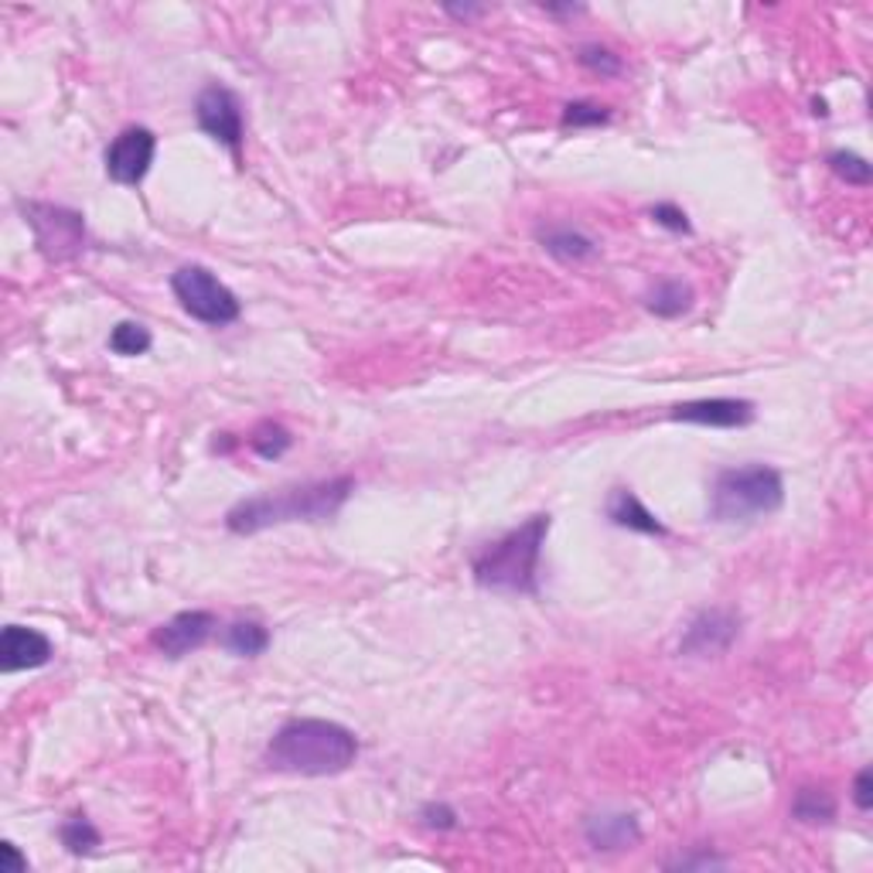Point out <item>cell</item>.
Segmentation results:
<instances>
[{
	"instance_id": "cell-15",
	"label": "cell",
	"mask_w": 873,
	"mask_h": 873,
	"mask_svg": "<svg viewBox=\"0 0 873 873\" xmlns=\"http://www.w3.org/2000/svg\"><path fill=\"white\" fill-rule=\"evenodd\" d=\"M539 246L553 256V260H560L567 266L574 263H587L593 260L601 250L598 243L590 240V235H583L580 229H570V225H549L539 232Z\"/></svg>"
},
{
	"instance_id": "cell-20",
	"label": "cell",
	"mask_w": 873,
	"mask_h": 873,
	"mask_svg": "<svg viewBox=\"0 0 873 873\" xmlns=\"http://www.w3.org/2000/svg\"><path fill=\"white\" fill-rule=\"evenodd\" d=\"M291 444H294L291 430H287V427H281V423H273V420H263V423H260V427L250 433V448H253L260 457H266V461H273V457L287 454V451H291Z\"/></svg>"
},
{
	"instance_id": "cell-5",
	"label": "cell",
	"mask_w": 873,
	"mask_h": 873,
	"mask_svg": "<svg viewBox=\"0 0 873 873\" xmlns=\"http://www.w3.org/2000/svg\"><path fill=\"white\" fill-rule=\"evenodd\" d=\"M171 291L181 304V311L194 322H202L209 328H225L232 322H240V297H235L219 276L198 263H188L175 270L171 276Z\"/></svg>"
},
{
	"instance_id": "cell-22",
	"label": "cell",
	"mask_w": 873,
	"mask_h": 873,
	"mask_svg": "<svg viewBox=\"0 0 873 873\" xmlns=\"http://www.w3.org/2000/svg\"><path fill=\"white\" fill-rule=\"evenodd\" d=\"M825 165L832 168V175L843 178L846 185H856V188H866L873 181V168L866 157L853 154V150H832L825 157Z\"/></svg>"
},
{
	"instance_id": "cell-1",
	"label": "cell",
	"mask_w": 873,
	"mask_h": 873,
	"mask_svg": "<svg viewBox=\"0 0 873 873\" xmlns=\"http://www.w3.org/2000/svg\"><path fill=\"white\" fill-rule=\"evenodd\" d=\"M359 758V737L348 727L322 717L287 721L263 750V765L276 775L332 778L341 775Z\"/></svg>"
},
{
	"instance_id": "cell-2",
	"label": "cell",
	"mask_w": 873,
	"mask_h": 873,
	"mask_svg": "<svg viewBox=\"0 0 873 873\" xmlns=\"http://www.w3.org/2000/svg\"><path fill=\"white\" fill-rule=\"evenodd\" d=\"M351 492H355V478L338 474V478H322L297 488L243 498L225 512V529L235 536H253L284 523H328L341 512Z\"/></svg>"
},
{
	"instance_id": "cell-18",
	"label": "cell",
	"mask_w": 873,
	"mask_h": 873,
	"mask_svg": "<svg viewBox=\"0 0 873 873\" xmlns=\"http://www.w3.org/2000/svg\"><path fill=\"white\" fill-rule=\"evenodd\" d=\"M791 819L806 822V825H825L837 819V799L829 796L825 788H799L796 799H791Z\"/></svg>"
},
{
	"instance_id": "cell-31",
	"label": "cell",
	"mask_w": 873,
	"mask_h": 873,
	"mask_svg": "<svg viewBox=\"0 0 873 873\" xmlns=\"http://www.w3.org/2000/svg\"><path fill=\"white\" fill-rule=\"evenodd\" d=\"M454 18H474V14H485V8H448Z\"/></svg>"
},
{
	"instance_id": "cell-26",
	"label": "cell",
	"mask_w": 873,
	"mask_h": 873,
	"mask_svg": "<svg viewBox=\"0 0 873 873\" xmlns=\"http://www.w3.org/2000/svg\"><path fill=\"white\" fill-rule=\"evenodd\" d=\"M420 819H423L427 829H436V832H448V829L457 825V812H454L451 806H444V802H430V806H423V809H420Z\"/></svg>"
},
{
	"instance_id": "cell-12",
	"label": "cell",
	"mask_w": 873,
	"mask_h": 873,
	"mask_svg": "<svg viewBox=\"0 0 873 873\" xmlns=\"http://www.w3.org/2000/svg\"><path fill=\"white\" fill-rule=\"evenodd\" d=\"M672 420L696 423V427H747L754 420V403L747 400H727V396H713V400H693L672 407Z\"/></svg>"
},
{
	"instance_id": "cell-9",
	"label": "cell",
	"mask_w": 873,
	"mask_h": 873,
	"mask_svg": "<svg viewBox=\"0 0 873 873\" xmlns=\"http://www.w3.org/2000/svg\"><path fill=\"white\" fill-rule=\"evenodd\" d=\"M740 634V614L730 608H706L700 611L680 639V652L690 659H713L724 655Z\"/></svg>"
},
{
	"instance_id": "cell-28",
	"label": "cell",
	"mask_w": 873,
	"mask_h": 873,
	"mask_svg": "<svg viewBox=\"0 0 873 873\" xmlns=\"http://www.w3.org/2000/svg\"><path fill=\"white\" fill-rule=\"evenodd\" d=\"M0 870H8V873H24V870H28V856H24L14 843H0Z\"/></svg>"
},
{
	"instance_id": "cell-23",
	"label": "cell",
	"mask_w": 873,
	"mask_h": 873,
	"mask_svg": "<svg viewBox=\"0 0 873 873\" xmlns=\"http://www.w3.org/2000/svg\"><path fill=\"white\" fill-rule=\"evenodd\" d=\"M560 124H564L567 130L604 127V124H611V109L601 106V103H590V99H577V103H567V106H564Z\"/></svg>"
},
{
	"instance_id": "cell-16",
	"label": "cell",
	"mask_w": 873,
	"mask_h": 873,
	"mask_svg": "<svg viewBox=\"0 0 873 873\" xmlns=\"http://www.w3.org/2000/svg\"><path fill=\"white\" fill-rule=\"evenodd\" d=\"M219 642L225 652L240 655V659H256L270 649V631L260 621H232L222 628Z\"/></svg>"
},
{
	"instance_id": "cell-19",
	"label": "cell",
	"mask_w": 873,
	"mask_h": 873,
	"mask_svg": "<svg viewBox=\"0 0 873 873\" xmlns=\"http://www.w3.org/2000/svg\"><path fill=\"white\" fill-rule=\"evenodd\" d=\"M59 840H62V846H65L72 856H90V853L103 843L99 829H96L86 816H72V819H65L62 829H59Z\"/></svg>"
},
{
	"instance_id": "cell-21",
	"label": "cell",
	"mask_w": 873,
	"mask_h": 873,
	"mask_svg": "<svg viewBox=\"0 0 873 873\" xmlns=\"http://www.w3.org/2000/svg\"><path fill=\"white\" fill-rule=\"evenodd\" d=\"M154 345V335L137 325V322H120L109 332V351L124 355V359H134V355H144Z\"/></svg>"
},
{
	"instance_id": "cell-14",
	"label": "cell",
	"mask_w": 873,
	"mask_h": 873,
	"mask_svg": "<svg viewBox=\"0 0 873 873\" xmlns=\"http://www.w3.org/2000/svg\"><path fill=\"white\" fill-rule=\"evenodd\" d=\"M608 519L618 526V529H631V533H642V536H669V529L655 519V512L645 508V502L634 495L631 488H614L611 498H608Z\"/></svg>"
},
{
	"instance_id": "cell-6",
	"label": "cell",
	"mask_w": 873,
	"mask_h": 873,
	"mask_svg": "<svg viewBox=\"0 0 873 873\" xmlns=\"http://www.w3.org/2000/svg\"><path fill=\"white\" fill-rule=\"evenodd\" d=\"M28 225L34 232V243L52 263L75 260L86 250V219L52 202H28L24 206Z\"/></svg>"
},
{
	"instance_id": "cell-3",
	"label": "cell",
	"mask_w": 873,
	"mask_h": 873,
	"mask_svg": "<svg viewBox=\"0 0 873 873\" xmlns=\"http://www.w3.org/2000/svg\"><path fill=\"white\" fill-rule=\"evenodd\" d=\"M546 533H549V515H533L523 526L485 543L471 557L474 583L502 593H536Z\"/></svg>"
},
{
	"instance_id": "cell-4",
	"label": "cell",
	"mask_w": 873,
	"mask_h": 873,
	"mask_svg": "<svg viewBox=\"0 0 873 873\" xmlns=\"http://www.w3.org/2000/svg\"><path fill=\"white\" fill-rule=\"evenodd\" d=\"M785 502V478L771 464H744L717 474L709 492V515L717 523H750L778 512Z\"/></svg>"
},
{
	"instance_id": "cell-13",
	"label": "cell",
	"mask_w": 873,
	"mask_h": 873,
	"mask_svg": "<svg viewBox=\"0 0 873 873\" xmlns=\"http://www.w3.org/2000/svg\"><path fill=\"white\" fill-rule=\"evenodd\" d=\"M583 837L593 850L614 853V850H631L642 840V825L631 812H598L583 822Z\"/></svg>"
},
{
	"instance_id": "cell-10",
	"label": "cell",
	"mask_w": 873,
	"mask_h": 873,
	"mask_svg": "<svg viewBox=\"0 0 873 873\" xmlns=\"http://www.w3.org/2000/svg\"><path fill=\"white\" fill-rule=\"evenodd\" d=\"M215 631V614L212 611H181L161 628H154L150 642L154 649L168 659H185L202 649Z\"/></svg>"
},
{
	"instance_id": "cell-27",
	"label": "cell",
	"mask_w": 873,
	"mask_h": 873,
	"mask_svg": "<svg viewBox=\"0 0 873 873\" xmlns=\"http://www.w3.org/2000/svg\"><path fill=\"white\" fill-rule=\"evenodd\" d=\"M853 802H856L860 812H870L873 809V771L870 768H863L856 775V781H853Z\"/></svg>"
},
{
	"instance_id": "cell-30",
	"label": "cell",
	"mask_w": 873,
	"mask_h": 873,
	"mask_svg": "<svg viewBox=\"0 0 873 873\" xmlns=\"http://www.w3.org/2000/svg\"><path fill=\"white\" fill-rule=\"evenodd\" d=\"M546 14H580L583 8L580 4H567V8H557V4H543Z\"/></svg>"
},
{
	"instance_id": "cell-17",
	"label": "cell",
	"mask_w": 873,
	"mask_h": 873,
	"mask_svg": "<svg viewBox=\"0 0 873 873\" xmlns=\"http://www.w3.org/2000/svg\"><path fill=\"white\" fill-rule=\"evenodd\" d=\"M696 294L686 281H659L649 297H645V307L655 314V317H665V322H672V317H683L690 307H693Z\"/></svg>"
},
{
	"instance_id": "cell-25",
	"label": "cell",
	"mask_w": 873,
	"mask_h": 873,
	"mask_svg": "<svg viewBox=\"0 0 873 873\" xmlns=\"http://www.w3.org/2000/svg\"><path fill=\"white\" fill-rule=\"evenodd\" d=\"M662 229H669V232H693V225H690V215L680 209V206H672V202H659V206H652V212H649Z\"/></svg>"
},
{
	"instance_id": "cell-8",
	"label": "cell",
	"mask_w": 873,
	"mask_h": 873,
	"mask_svg": "<svg viewBox=\"0 0 873 873\" xmlns=\"http://www.w3.org/2000/svg\"><path fill=\"white\" fill-rule=\"evenodd\" d=\"M154 154H157L154 130H147V127H127V130H120V134L109 140V147L103 154V165H106L109 181L127 185V188L140 185L147 178L150 165H154Z\"/></svg>"
},
{
	"instance_id": "cell-11",
	"label": "cell",
	"mask_w": 873,
	"mask_h": 873,
	"mask_svg": "<svg viewBox=\"0 0 873 873\" xmlns=\"http://www.w3.org/2000/svg\"><path fill=\"white\" fill-rule=\"evenodd\" d=\"M55 655V645L45 631L24 628V624H8L0 634V669L4 672H24V669H42Z\"/></svg>"
},
{
	"instance_id": "cell-7",
	"label": "cell",
	"mask_w": 873,
	"mask_h": 873,
	"mask_svg": "<svg viewBox=\"0 0 873 873\" xmlns=\"http://www.w3.org/2000/svg\"><path fill=\"white\" fill-rule=\"evenodd\" d=\"M194 120L202 127L215 144H222L225 150H232L240 157L243 150V137H246V120H243V103L229 86H206L194 99Z\"/></svg>"
},
{
	"instance_id": "cell-29",
	"label": "cell",
	"mask_w": 873,
	"mask_h": 873,
	"mask_svg": "<svg viewBox=\"0 0 873 873\" xmlns=\"http://www.w3.org/2000/svg\"><path fill=\"white\" fill-rule=\"evenodd\" d=\"M727 860L724 856H713V853H700V856H683L676 863H669L672 870H709V866H724Z\"/></svg>"
},
{
	"instance_id": "cell-24",
	"label": "cell",
	"mask_w": 873,
	"mask_h": 873,
	"mask_svg": "<svg viewBox=\"0 0 873 873\" xmlns=\"http://www.w3.org/2000/svg\"><path fill=\"white\" fill-rule=\"evenodd\" d=\"M577 62H580L587 72H593V75H604V78H611V75H621V69H624L621 55H614L611 49H604V45H598V42H587V45H580V49H577Z\"/></svg>"
}]
</instances>
